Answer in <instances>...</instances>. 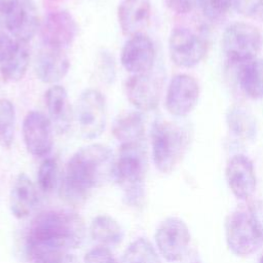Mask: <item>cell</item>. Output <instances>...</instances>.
Instances as JSON below:
<instances>
[{
  "instance_id": "1",
  "label": "cell",
  "mask_w": 263,
  "mask_h": 263,
  "mask_svg": "<svg viewBox=\"0 0 263 263\" xmlns=\"http://www.w3.org/2000/svg\"><path fill=\"white\" fill-rule=\"evenodd\" d=\"M115 161L112 150L91 144L76 151L67 163L61 193L70 203H81L89 192L114 177Z\"/></svg>"
},
{
  "instance_id": "2",
  "label": "cell",
  "mask_w": 263,
  "mask_h": 263,
  "mask_svg": "<svg viewBox=\"0 0 263 263\" xmlns=\"http://www.w3.org/2000/svg\"><path fill=\"white\" fill-rule=\"evenodd\" d=\"M84 237V224L80 216L65 209L48 210L36 216L26 236L29 259L48 252H70L78 248Z\"/></svg>"
},
{
  "instance_id": "3",
  "label": "cell",
  "mask_w": 263,
  "mask_h": 263,
  "mask_svg": "<svg viewBox=\"0 0 263 263\" xmlns=\"http://www.w3.org/2000/svg\"><path fill=\"white\" fill-rule=\"evenodd\" d=\"M228 249L236 256H249L263 245V201H251L232 211L225 222Z\"/></svg>"
},
{
  "instance_id": "4",
  "label": "cell",
  "mask_w": 263,
  "mask_h": 263,
  "mask_svg": "<svg viewBox=\"0 0 263 263\" xmlns=\"http://www.w3.org/2000/svg\"><path fill=\"white\" fill-rule=\"evenodd\" d=\"M146 171L147 157L143 144L120 146L114 166V179L122 190L126 204L139 206L143 203Z\"/></svg>"
},
{
  "instance_id": "5",
  "label": "cell",
  "mask_w": 263,
  "mask_h": 263,
  "mask_svg": "<svg viewBox=\"0 0 263 263\" xmlns=\"http://www.w3.org/2000/svg\"><path fill=\"white\" fill-rule=\"evenodd\" d=\"M151 146L155 167L168 174L180 162L187 146V137L177 124L157 120L151 129Z\"/></svg>"
},
{
  "instance_id": "6",
  "label": "cell",
  "mask_w": 263,
  "mask_h": 263,
  "mask_svg": "<svg viewBox=\"0 0 263 263\" xmlns=\"http://www.w3.org/2000/svg\"><path fill=\"white\" fill-rule=\"evenodd\" d=\"M261 46V34L258 28L250 23H233L223 33V52L232 63L241 64L256 59Z\"/></svg>"
},
{
  "instance_id": "7",
  "label": "cell",
  "mask_w": 263,
  "mask_h": 263,
  "mask_svg": "<svg viewBox=\"0 0 263 263\" xmlns=\"http://www.w3.org/2000/svg\"><path fill=\"white\" fill-rule=\"evenodd\" d=\"M75 119L84 139L92 140L103 134L107 123V105L101 91L87 88L80 93L76 104Z\"/></svg>"
},
{
  "instance_id": "8",
  "label": "cell",
  "mask_w": 263,
  "mask_h": 263,
  "mask_svg": "<svg viewBox=\"0 0 263 263\" xmlns=\"http://www.w3.org/2000/svg\"><path fill=\"white\" fill-rule=\"evenodd\" d=\"M154 238L159 254L170 262H177L188 251L190 231L182 219L168 217L158 225Z\"/></svg>"
},
{
  "instance_id": "9",
  "label": "cell",
  "mask_w": 263,
  "mask_h": 263,
  "mask_svg": "<svg viewBox=\"0 0 263 263\" xmlns=\"http://www.w3.org/2000/svg\"><path fill=\"white\" fill-rule=\"evenodd\" d=\"M203 37L185 27L175 28L168 38V52L179 67L192 68L199 64L206 53Z\"/></svg>"
},
{
  "instance_id": "10",
  "label": "cell",
  "mask_w": 263,
  "mask_h": 263,
  "mask_svg": "<svg viewBox=\"0 0 263 263\" xmlns=\"http://www.w3.org/2000/svg\"><path fill=\"white\" fill-rule=\"evenodd\" d=\"M198 99L199 85L196 79L180 73L171 79L165 95V108L172 115L184 117L195 108Z\"/></svg>"
},
{
  "instance_id": "11",
  "label": "cell",
  "mask_w": 263,
  "mask_h": 263,
  "mask_svg": "<svg viewBox=\"0 0 263 263\" xmlns=\"http://www.w3.org/2000/svg\"><path fill=\"white\" fill-rule=\"evenodd\" d=\"M50 119L40 111L29 112L23 121V139L29 153L44 156L50 152L53 144Z\"/></svg>"
},
{
  "instance_id": "12",
  "label": "cell",
  "mask_w": 263,
  "mask_h": 263,
  "mask_svg": "<svg viewBox=\"0 0 263 263\" xmlns=\"http://www.w3.org/2000/svg\"><path fill=\"white\" fill-rule=\"evenodd\" d=\"M161 78L151 71L132 75L125 82V93L129 103L141 111H151L159 103Z\"/></svg>"
},
{
  "instance_id": "13",
  "label": "cell",
  "mask_w": 263,
  "mask_h": 263,
  "mask_svg": "<svg viewBox=\"0 0 263 263\" xmlns=\"http://www.w3.org/2000/svg\"><path fill=\"white\" fill-rule=\"evenodd\" d=\"M3 27L16 41L28 43L39 28L38 10L33 0H15Z\"/></svg>"
},
{
  "instance_id": "14",
  "label": "cell",
  "mask_w": 263,
  "mask_h": 263,
  "mask_svg": "<svg viewBox=\"0 0 263 263\" xmlns=\"http://www.w3.org/2000/svg\"><path fill=\"white\" fill-rule=\"evenodd\" d=\"M155 55V47L152 40L141 33L129 37L124 43L120 61L123 68L133 75L144 74L152 71Z\"/></svg>"
},
{
  "instance_id": "15",
  "label": "cell",
  "mask_w": 263,
  "mask_h": 263,
  "mask_svg": "<svg viewBox=\"0 0 263 263\" xmlns=\"http://www.w3.org/2000/svg\"><path fill=\"white\" fill-rule=\"evenodd\" d=\"M225 177L232 194L241 200L250 198L256 190L257 178L252 160L243 154L229 158L225 167Z\"/></svg>"
},
{
  "instance_id": "16",
  "label": "cell",
  "mask_w": 263,
  "mask_h": 263,
  "mask_svg": "<svg viewBox=\"0 0 263 263\" xmlns=\"http://www.w3.org/2000/svg\"><path fill=\"white\" fill-rule=\"evenodd\" d=\"M77 24L73 15L64 9L50 11L43 21L41 37L44 45L64 49L75 39Z\"/></svg>"
},
{
  "instance_id": "17",
  "label": "cell",
  "mask_w": 263,
  "mask_h": 263,
  "mask_svg": "<svg viewBox=\"0 0 263 263\" xmlns=\"http://www.w3.org/2000/svg\"><path fill=\"white\" fill-rule=\"evenodd\" d=\"M151 11L149 0H122L117 9L122 33L128 37L141 34L150 21Z\"/></svg>"
},
{
  "instance_id": "18",
  "label": "cell",
  "mask_w": 263,
  "mask_h": 263,
  "mask_svg": "<svg viewBox=\"0 0 263 263\" xmlns=\"http://www.w3.org/2000/svg\"><path fill=\"white\" fill-rule=\"evenodd\" d=\"M44 46L36 58L35 72L42 82L55 83L68 73L70 61L64 49Z\"/></svg>"
},
{
  "instance_id": "19",
  "label": "cell",
  "mask_w": 263,
  "mask_h": 263,
  "mask_svg": "<svg viewBox=\"0 0 263 263\" xmlns=\"http://www.w3.org/2000/svg\"><path fill=\"white\" fill-rule=\"evenodd\" d=\"M38 202V194L32 180L24 173L20 174L11 187L9 206L11 214L17 219L28 217Z\"/></svg>"
},
{
  "instance_id": "20",
  "label": "cell",
  "mask_w": 263,
  "mask_h": 263,
  "mask_svg": "<svg viewBox=\"0 0 263 263\" xmlns=\"http://www.w3.org/2000/svg\"><path fill=\"white\" fill-rule=\"evenodd\" d=\"M45 105L52 126L58 133H66L72 120V110L67 90L61 85H52L45 92Z\"/></svg>"
},
{
  "instance_id": "21",
  "label": "cell",
  "mask_w": 263,
  "mask_h": 263,
  "mask_svg": "<svg viewBox=\"0 0 263 263\" xmlns=\"http://www.w3.org/2000/svg\"><path fill=\"white\" fill-rule=\"evenodd\" d=\"M114 138L123 145L143 144L145 123L139 111H123L117 115L112 124Z\"/></svg>"
},
{
  "instance_id": "22",
  "label": "cell",
  "mask_w": 263,
  "mask_h": 263,
  "mask_svg": "<svg viewBox=\"0 0 263 263\" xmlns=\"http://www.w3.org/2000/svg\"><path fill=\"white\" fill-rule=\"evenodd\" d=\"M237 80L247 97L254 100L263 98V60L256 58L241 63Z\"/></svg>"
},
{
  "instance_id": "23",
  "label": "cell",
  "mask_w": 263,
  "mask_h": 263,
  "mask_svg": "<svg viewBox=\"0 0 263 263\" xmlns=\"http://www.w3.org/2000/svg\"><path fill=\"white\" fill-rule=\"evenodd\" d=\"M30 62L27 43L17 41L11 53L0 64V74L7 82H16L25 76Z\"/></svg>"
},
{
  "instance_id": "24",
  "label": "cell",
  "mask_w": 263,
  "mask_h": 263,
  "mask_svg": "<svg viewBox=\"0 0 263 263\" xmlns=\"http://www.w3.org/2000/svg\"><path fill=\"white\" fill-rule=\"evenodd\" d=\"M89 233L93 241L101 247H110L119 243L123 231L119 223L108 215H99L90 223Z\"/></svg>"
},
{
  "instance_id": "25",
  "label": "cell",
  "mask_w": 263,
  "mask_h": 263,
  "mask_svg": "<svg viewBox=\"0 0 263 263\" xmlns=\"http://www.w3.org/2000/svg\"><path fill=\"white\" fill-rule=\"evenodd\" d=\"M226 121L230 132L237 138L245 140L255 138L257 132L256 120L247 110L240 107H232L227 113Z\"/></svg>"
},
{
  "instance_id": "26",
  "label": "cell",
  "mask_w": 263,
  "mask_h": 263,
  "mask_svg": "<svg viewBox=\"0 0 263 263\" xmlns=\"http://www.w3.org/2000/svg\"><path fill=\"white\" fill-rule=\"evenodd\" d=\"M122 263H161L153 245L145 237L132 241L122 256Z\"/></svg>"
},
{
  "instance_id": "27",
  "label": "cell",
  "mask_w": 263,
  "mask_h": 263,
  "mask_svg": "<svg viewBox=\"0 0 263 263\" xmlns=\"http://www.w3.org/2000/svg\"><path fill=\"white\" fill-rule=\"evenodd\" d=\"M15 127V111L13 104L7 99L0 100V142L5 147H10Z\"/></svg>"
},
{
  "instance_id": "28",
  "label": "cell",
  "mask_w": 263,
  "mask_h": 263,
  "mask_svg": "<svg viewBox=\"0 0 263 263\" xmlns=\"http://www.w3.org/2000/svg\"><path fill=\"white\" fill-rule=\"evenodd\" d=\"M59 164L58 161L52 158L44 159L37 173V182L39 188L44 193L52 192L59 184Z\"/></svg>"
},
{
  "instance_id": "29",
  "label": "cell",
  "mask_w": 263,
  "mask_h": 263,
  "mask_svg": "<svg viewBox=\"0 0 263 263\" xmlns=\"http://www.w3.org/2000/svg\"><path fill=\"white\" fill-rule=\"evenodd\" d=\"M200 8L211 21H221L233 8V0H202Z\"/></svg>"
},
{
  "instance_id": "30",
  "label": "cell",
  "mask_w": 263,
  "mask_h": 263,
  "mask_svg": "<svg viewBox=\"0 0 263 263\" xmlns=\"http://www.w3.org/2000/svg\"><path fill=\"white\" fill-rule=\"evenodd\" d=\"M233 6L241 15L263 22V0H233Z\"/></svg>"
},
{
  "instance_id": "31",
  "label": "cell",
  "mask_w": 263,
  "mask_h": 263,
  "mask_svg": "<svg viewBox=\"0 0 263 263\" xmlns=\"http://www.w3.org/2000/svg\"><path fill=\"white\" fill-rule=\"evenodd\" d=\"M32 263H79L78 258L70 252H48L30 258Z\"/></svg>"
},
{
  "instance_id": "32",
  "label": "cell",
  "mask_w": 263,
  "mask_h": 263,
  "mask_svg": "<svg viewBox=\"0 0 263 263\" xmlns=\"http://www.w3.org/2000/svg\"><path fill=\"white\" fill-rule=\"evenodd\" d=\"M84 263H118L107 247H97L84 256Z\"/></svg>"
},
{
  "instance_id": "33",
  "label": "cell",
  "mask_w": 263,
  "mask_h": 263,
  "mask_svg": "<svg viewBox=\"0 0 263 263\" xmlns=\"http://www.w3.org/2000/svg\"><path fill=\"white\" fill-rule=\"evenodd\" d=\"M101 77L107 82H112L115 78V61L113 55L109 52L103 51L100 54L99 67H98Z\"/></svg>"
},
{
  "instance_id": "34",
  "label": "cell",
  "mask_w": 263,
  "mask_h": 263,
  "mask_svg": "<svg viewBox=\"0 0 263 263\" xmlns=\"http://www.w3.org/2000/svg\"><path fill=\"white\" fill-rule=\"evenodd\" d=\"M0 26V64L11 53L17 41L10 36V34Z\"/></svg>"
},
{
  "instance_id": "35",
  "label": "cell",
  "mask_w": 263,
  "mask_h": 263,
  "mask_svg": "<svg viewBox=\"0 0 263 263\" xmlns=\"http://www.w3.org/2000/svg\"><path fill=\"white\" fill-rule=\"evenodd\" d=\"M202 0H167L170 8L176 13L185 14L200 7Z\"/></svg>"
},
{
  "instance_id": "36",
  "label": "cell",
  "mask_w": 263,
  "mask_h": 263,
  "mask_svg": "<svg viewBox=\"0 0 263 263\" xmlns=\"http://www.w3.org/2000/svg\"><path fill=\"white\" fill-rule=\"evenodd\" d=\"M14 2L15 0H0V26L3 27V22L11 10Z\"/></svg>"
},
{
  "instance_id": "37",
  "label": "cell",
  "mask_w": 263,
  "mask_h": 263,
  "mask_svg": "<svg viewBox=\"0 0 263 263\" xmlns=\"http://www.w3.org/2000/svg\"><path fill=\"white\" fill-rule=\"evenodd\" d=\"M259 263H263V255L261 256V258H260V261H259Z\"/></svg>"
}]
</instances>
